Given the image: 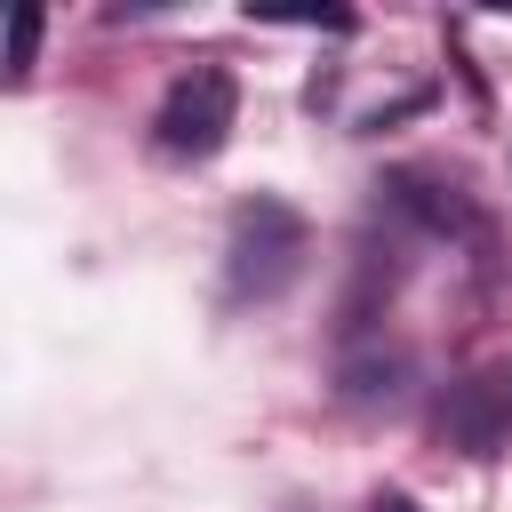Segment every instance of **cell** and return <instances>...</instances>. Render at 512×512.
<instances>
[{
	"mask_svg": "<svg viewBox=\"0 0 512 512\" xmlns=\"http://www.w3.org/2000/svg\"><path fill=\"white\" fill-rule=\"evenodd\" d=\"M440 432H448L456 448H472V456L504 448V440H512V360L464 376V384L448 392V408H440Z\"/></svg>",
	"mask_w": 512,
	"mask_h": 512,
	"instance_id": "obj_4",
	"label": "cell"
},
{
	"mask_svg": "<svg viewBox=\"0 0 512 512\" xmlns=\"http://www.w3.org/2000/svg\"><path fill=\"white\" fill-rule=\"evenodd\" d=\"M368 512H424V504H416L408 488H376V496H368Z\"/></svg>",
	"mask_w": 512,
	"mask_h": 512,
	"instance_id": "obj_6",
	"label": "cell"
},
{
	"mask_svg": "<svg viewBox=\"0 0 512 512\" xmlns=\"http://www.w3.org/2000/svg\"><path fill=\"white\" fill-rule=\"evenodd\" d=\"M312 256V224L304 208H288L280 192H256L232 208L224 224V296L232 304H272Z\"/></svg>",
	"mask_w": 512,
	"mask_h": 512,
	"instance_id": "obj_1",
	"label": "cell"
},
{
	"mask_svg": "<svg viewBox=\"0 0 512 512\" xmlns=\"http://www.w3.org/2000/svg\"><path fill=\"white\" fill-rule=\"evenodd\" d=\"M32 48H40V8H16V24H8V72H16V80H24Z\"/></svg>",
	"mask_w": 512,
	"mask_h": 512,
	"instance_id": "obj_5",
	"label": "cell"
},
{
	"mask_svg": "<svg viewBox=\"0 0 512 512\" xmlns=\"http://www.w3.org/2000/svg\"><path fill=\"white\" fill-rule=\"evenodd\" d=\"M376 192H384V208H392V216H408L416 232H440V240L480 232V208H472V192H464L456 176H432V168H392Z\"/></svg>",
	"mask_w": 512,
	"mask_h": 512,
	"instance_id": "obj_3",
	"label": "cell"
},
{
	"mask_svg": "<svg viewBox=\"0 0 512 512\" xmlns=\"http://www.w3.org/2000/svg\"><path fill=\"white\" fill-rule=\"evenodd\" d=\"M232 120H240V80L224 64H192L168 80L160 112H152V152L192 168V160H216L232 144Z\"/></svg>",
	"mask_w": 512,
	"mask_h": 512,
	"instance_id": "obj_2",
	"label": "cell"
}]
</instances>
